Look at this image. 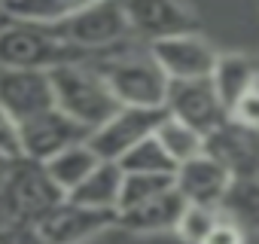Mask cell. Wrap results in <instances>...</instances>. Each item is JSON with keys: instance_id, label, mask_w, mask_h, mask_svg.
Segmentation results:
<instances>
[{"instance_id": "obj_18", "label": "cell", "mask_w": 259, "mask_h": 244, "mask_svg": "<svg viewBox=\"0 0 259 244\" xmlns=\"http://www.w3.org/2000/svg\"><path fill=\"white\" fill-rule=\"evenodd\" d=\"M98 162H101L98 153L89 147V141H82V144H73V147L61 150V153L52 156L49 162H43V168H46V174L52 177V183L67 195V192H73V189L95 171Z\"/></svg>"}, {"instance_id": "obj_23", "label": "cell", "mask_w": 259, "mask_h": 244, "mask_svg": "<svg viewBox=\"0 0 259 244\" xmlns=\"http://www.w3.org/2000/svg\"><path fill=\"white\" fill-rule=\"evenodd\" d=\"M217 220H220V208L186 201L183 211H180V217H177L174 232H177L186 244H201V241L210 235V229L217 226Z\"/></svg>"}, {"instance_id": "obj_19", "label": "cell", "mask_w": 259, "mask_h": 244, "mask_svg": "<svg viewBox=\"0 0 259 244\" xmlns=\"http://www.w3.org/2000/svg\"><path fill=\"white\" fill-rule=\"evenodd\" d=\"M101 4V0H4V13L19 22L61 25L64 19Z\"/></svg>"}, {"instance_id": "obj_29", "label": "cell", "mask_w": 259, "mask_h": 244, "mask_svg": "<svg viewBox=\"0 0 259 244\" xmlns=\"http://www.w3.org/2000/svg\"><path fill=\"white\" fill-rule=\"evenodd\" d=\"M256 37H259V13H256Z\"/></svg>"}, {"instance_id": "obj_5", "label": "cell", "mask_w": 259, "mask_h": 244, "mask_svg": "<svg viewBox=\"0 0 259 244\" xmlns=\"http://www.w3.org/2000/svg\"><path fill=\"white\" fill-rule=\"evenodd\" d=\"M52 28L70 46H76L85 58L107 52V49H113V46H119L132 37L122 0H101V4H95V7L64 19L61 25H52Z\"/></svg>"}, {"instance_id": "obj_16", "label": "cell", "mask_w": 259, "mask_h": 244, "mask_svg": "<svg viewBox=\"0 0 259 244\" xmlns=\"http://www.w3.org/2000/svg\"><path fill=\"white\" fill-rule=\"evenodd\" d=\"M122 180H125V171L119 162H98L95 171L73 192H67V198L79 201L85 208H95V211H116L119 214Z\"/></svg>"}, {"instance_id": "obj_2", "label": "cell", "mask_w": 259, "mask_h": 244, "mask_svg": "<svg viewBox=\"0 0 259 244\" xmlns=\"http://www.w3.org/2000/svg\"><path fill=\"white\" fill-rule=\"evenodd\" d=\"M49 79H52L55 107L64 116H70L76 126H82L85 132L98 129L101 122H107L119 110V101H116L113 89L107 86L104 73L89 58L52 67Z\"/></svg>"}, {"instance_id": "obj_14", "label": "cell", "mask_w": 259, "mask_h": 244, "mask_svg": "<svg viewBox=\"0 0 259 244\" xmlns=\"http://www.w3.org/2000/svg\"><path fill=\"white\" fill-rule=\"evenodd\" d=\"M204 153L213 156L220 165H226L235 180L238 177H250L259 159V141L253 138V132L238 119H226L223 126H217L207 138H204Z\"/></svg>"}, {"instance_id": "obj_22", "label": "cell", "mask_w": 259, "mask_h": 244, "mask_svg": "<svg viewBox=\"0 0 259 244\" xmlns=\"http://www.w3.org/2000/svg\"><path fill=\"white\" fill-rule=\"evenodd\" d=\"M174 189V174H135V171H125L122 180V195H119V214L135 208L153 195H162Z\"/></svg>"}, {"instance_id": "obj_27", "label": "cell", "mask_w": 259, "mask_h": 244, "mask_svg": "<svg viewBox=\"0 0 259 244\" xmlns=\"http://www.w3.org/2000/svg\"><path fill=\"white\" fill-rule=\"evenodd\" d=\"M13 162H16V159H7V156H0V189H4V180H7V174H10Z\"/></svg>"}, {"instance_id": "obj_8", "label": "cell", "mask_w": 259, "mask_h": 244, "mask_svg": "<svg viewBox=\"0 0 259 244\" xmlns=\"http://www.w3.org/2000/svg\"><path fill=\"white\" fill-rule=\"evenodd\" d=\"M165 113L189 122V126L198 129L204 138L229 119V110L223 107L210 76H201V79H171L168 98H165Z\"/></svg>"}, {"instance_id": "obj_26", "label": "cell", "mask_w": 259, "mask_h": 244, "mask_svg": "<svg viewBox=\"0 0 259 244\" xmlns=\"http://www.w3.org/2000/svg\"><path fill=\"white\" fill-rule=\"evenodd\" d=\"M232 119H238V122H244V126L253 132V138L259 141V92H253V95H247L238 107H235V113H232Z\"/></svg>"}, {"instance_id": "obj_28", "label": "cell", "mask_w": 259, "mask_h": 244, "mask_svg": "<svg viewBox=\"0 0 259 244\" xmlns=\"http://www.w3.org/2000/svg\"><path fill=\"white\" fill-rule=\"evenodd\" d=\"M250 177H253V180L259 183V159H256V168H253V174H250Z\"/></svg>"}, {"instance_id": "obj_7", "label": "cell", "mask_w": 259, "mask_h": 244, "mask_svg": "<svg viewBox=\"0 0 259 244\" xmlns=\"http://www.w3.org/2000/svg\"><path fill=\"white\" fill-rule=\"evenodd\" d=\"M116 223H119L116 211H95L64 195L46 217L37 220L34 235L40 244H89Z\"/></svg>"}, {"instance_id": "obj_9", "label": "cell", "mask_w": 259, "mask_h": 244, "mask_svg": "<svg viewBox=\"0 0 259 244\" xmlns=\"http://www.w3.org/2000/svg\"><path fill=\"white\" fill-rule=\"evenodd\" d=\"M19 135H22V156L34 159L40 165L49 162L52 156H58L61 150L82 144L89 138V132L82 126H76L70 116H64L58 107L19 122Z\"/></svg>"}, {"instance_id": "obj_15", "label": "cell", "mask_w": 259, "mask_h": 244, "mask_svg": "<svg viewBox=\"0 0 259 244\" xmlns=\"http://www.w3.org/2000/svg\"><path fill=\"white\" fill-rule=\"evenodd\" d=\"M213 79V89L223 101V107L229 110V116L235 113V107L259 92V61L247 52H229V55H220L217 58V67L210 73Z\"/></svg>"}, {"instance_id": "obj_11", "label": "cell", "mask_w": 259, "mask_h": 244, "mask_svg": "<svg viewBox=\"0 0 259 244\" xmlns=\"http://www.w3.org/2000/svg\"><path fill=\"white\" fill-rule=\"evenodd\" d=\"M150 52L156 58V64L168 73V79H201L210 76L217 67L220 52L198 34H177V37H165L150 43Z\"/></svg>"}, {"instance_id": "obj_13", "label": "cell", "mask_w": 259, "mask_h": 244, "mask_svg": "<svg viewBox=\"0 0 259 244\" xmlns=\"http://www.w3.org/2000/svg\"><path fill=\"white\" fill-rule=\"evenodd\" d=\"M232 183H235V174L207 153L174 168V189L183 195V201H192V205L223 208Z\"/></svg>"}, {"instance_id": "obj_25", "label": "cell", "mask_w": 259, "mask_h": 244, "mask_svg": "<svg viewBox=\"0 0 259 244\" xmlns=\"http://www.w3.org/2000/svg\"><path fill=\"white\" fill-rule=\"evenodd\" d=\"M201 244H247V238H244V229H241L232 217H226V214L220 211L217 226L210 229V235H207Z\"/></svg>"}, {"instance_id": "obj_24", "label": "cell", "mask_w": 259, "mask_h": 244, "mask_svg": "<svg viewBox=\"0 0 259 244\" xmlns=\"http://www.w3.org/2000/svg\"><path fill=\"white\" fill-rule=\"evenodd\" d=\"M0 156L7 159H22V135H19V122L0 107Z\"/></svg>"}, {"instance_id": "obj_12", "label": "cell", "mask_w": 259, "mask_h": 244, "mask_svg": "<svg viewBox=\"0 0 259 244\" xmlns=\"http://www.w3.org/2000/svg\"><path fill=\"white\" fill-rule=\"evenodd\" d=\"M0 107L16 122H25L37 113L55 107L49 70H19V67H0Z\"/></svg>"}, {"instance_id": "obj_10", "label": "cell", "mask_w": 259, "mask_h": 244, "mask_svg": "<svg viewBox=\"0 0 259 244\" xmlns=\"http://www.w3.org/2000/svg\"><path fill=\"white\" fill-rule=\"evenodd\" d=\"M122 7L132 37H141L147 43L198 31L195 16L180 0H122Z\"/></svg>"}, {"instance_id": "obj_3", "label": "cell", "mask_w": 259, "mask_h": 244, "mask_svg": "<svg viewBox=\"0 0 259 244\" xmlns=\"http://www.w3.org/2000/svg\"><path fill=\"white\" fill-rule=\"evenodd\" d=\"M70 61H85V55L70 46L52 25L13 19L7 28H0V67L52 70Z\"/></svg>"}, {"instance_id": "obj_4", "label": "cell", "mask_w": 259, "mask_h": 244, "mask_svg": "<svg viewBox=\"0 0 259 244\" xmlns=\"http://www.w3.org/2000/svg\"><path fill=\"white\" fill-rule=\"evenodd\" d=\"M64 192L52 183L46 168L34 159H16L4 189H0V217H7L10 223H31L37 226L40 217H46Z\"/></svg>"}, {"instance_id": "obj_17", "label": "cell", "mask_w": 259, "mask_h": 244, "mask_svg": "<svg viewBox=\"0 0 259 244\" xmlns=\"http://www.w3.org/2000/svg\"><path fill=\"white\" fill-rule=\"evenodd\" d=\"M183 195L177 189H168L162 195H153L135 208H128L119 214V223L128 226L132 232H162V229H174L177 217L183 211Z\"/></svg>"}, {"instance_id": "obj_1", "label": "cell", "mask_w": 259, "mask_h": 244, "mask_svg": "<svg viewBox=\"0 0 259 244\" xmlns=\"http://www.w3.org/2000/svg\"><path fill=\"white\" fill-rule=\"evenodd\" d=\"M107 79V86L113 89L119 104L128 107H162L165 110V98H168V73L156 64L150 46L144 52L138 49H107L98 52V58H89Z\"/></svg>"}, {"instance_id": "obj_20", "label": "cell", "mask_w": 259, "mask_h": 244, "mask_svg": "<svg viewBox=\"0 0 259 244\" xmlns=\"http://www.w3.org/2000/svg\"><path fill=\"white\" fill-rule=\"evenodd\" d=\"M156 141L165 147V153L174 159V165H183L195 156L204 153V135L198 129H192L189 122L165 113V119L159 122V129H156Z\"/></svg>"}, {"instance_id": "obj_21", "label": "cell", "mask_w": 259, "mask_h": 244, "mask_svg": "<svg viewBox=\"0 0 259 244\" xmlns=\"http://www.w3.org/2000/svg\"><path fill=\"white\" fill-rule=\"evenodd\" d=\"M122 171H135V174H174V159L165 153V147L156 141V135H150L147 141H141L138 147H132L122 159H119Z\"/></svg>"}, {"instance_id": "obj_6", "label": "cell", "mask_w": 259, "mask_h": 244, "mask_svg": "<svg viewBox=\"0 0 259 244\" xmlns=\"http://www.w3.org/2000/svg\"><path fill=\"white\" fill-rule=\"evenodd\" d=\"M162 119H165L162 107H128V104H119V110L107 122H101L98 129H92L85 141L98 153L101 162H119L132 147H138L141 141L156 135Z\"/></svg>"}]
</instances>
